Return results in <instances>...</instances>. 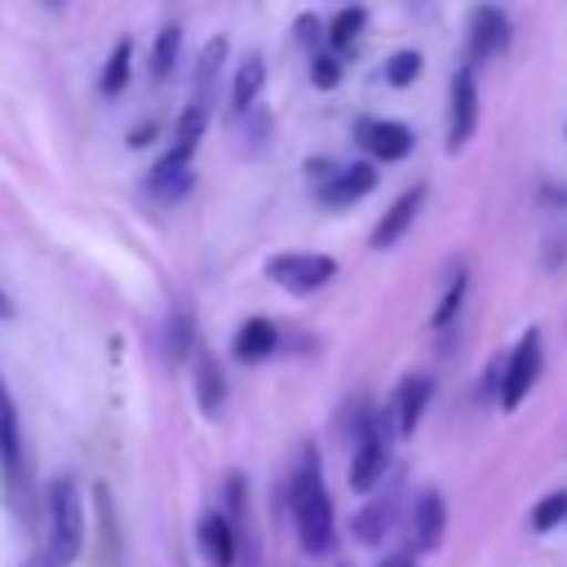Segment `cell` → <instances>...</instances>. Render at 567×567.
Returning a JSON list of instances; mask_svg holds the SVG:
<instances>
[{"label":"cell","mask_w":567,"mask_h":567,"mask_svg":"<svg viewBox=\"0 0 567 567\" xmlns=\"http://www.w3.org/2000/svg\"><path fill=\"white\" fill-rule=\"evenodd\" d=\"M288 501H292V523H297L301 549L306 554H328L332 540H337V518H332V496L323 487V465H319L315 447L301 452V465L292 474Z\"/></svg>","instance_id":"1"},{"label":"cell","mask_w":567,"mask_h":567,"mask_svg":"<svg viewBox=\"0 0 567 567\" xmlns=\"http://www.w3.org/2000/svg\"><path fill=\"white\" fill-rule=\"evenodd\" d=\"M49 567H71L84 549V501L75 478H53L49 487Z\"/></svg>","instance_id":"2"},{"label":"cell","mask_w":567,"mask_h":567,"mask_svg":"<svg viewBox=\"0 0 567 567\" xmlns=\"http://www.w3.org/2000/svg\"><path fill=\"white\" fill-rule=\"evenodd\" d=\"M337 275V257L328 252H275L266 261V279L288 292H315Z\"/></svg>","instance_id":"3"},{"label":"cell","mask_w":567,"mask_h":567,"mask_svg":"<svg viewBox=\"0 0 567 567\" xmlns=\"http://www.w3.org/2000/svg\"><path fill=\"white\" fill-rule=\"evenodd\" d=\"M536 372H540V332L532 328V332L518 337V346H514V354H509V363L501 372V408L505 412H514L523 403V394L532 390Z\"/></svg>","instance_id":"4"},{"label":"cell","mask_w":567,"mask_h":567,"mask_svg":"<svg viewBox=\"0 0 567 567\" xmlns=\"http://www.w3.org/2000/svg\"><path fill=\"white\" fill-rule=\"evenodd\" d=\"M474 124H478V89H474V71L461 66L452 75V120H447V151L452 155L474 137Z\"/></svg>","instance_id":"5"},{"label":"cell","mask_w":567,"mask_h":567,"mask_svg":"<svg viewBox=\"0 0 567 567\" xmlns=\"http://www.w3.org/2000/svg\"><path fill=\"white\" fill-rule=\"evenodd\" d=\"M354 142L372 159H403L412 151V128L399 124V120H359L354 124Z\"/></svg>","instance_id":"6"},{"label":"cell","mask_w":567,"mask_h":567,"mask_svg":"<svg viewBox=\"0 0 567 567\" xmlns=\"http://www.w3.org/2000/svg\"><path fill=\"white\" fill-rule=\"evenodd\" d=\"M372 186H377V164H368V159H354V164H346V168H332L328 173V186H323V204L328 208H350L354 199H363V195H372Z\"/></svg>","instance_id":"7"},{"label":"cell","mask_w":567,"mask_h":567,"mask_svg":"<svg viewBox=\"0 0 567 567\" xmlns=\"http://www.w3.org/2000/svg\"><path fill=\"white\" fill-rule=\"evenodd\" d=\"M390 465V447L377 430H363L359 443H354V456H350V492H372L377 478L385 474Z\"/></svg>","instance_id":"8"},{"label":"cell","mask_w":567,"mask_h":567,"mask_svg":"<svg viewBox=\"0 0 567 567\" xmlns=\"http://www.w3.org/2000/svg\"><path fill=\"white\" fill-rule=\"evenodd\" d=\"M443 527H447V505L434 487H425L416 496V509H412V540L421 554H434L443 545Z\"/></svg>","instance_id":"9"},{"label":"cell","mask_w":567,"mask_h":567,"mask_svg":"<svg viewBox=\"0 0 567 567\" xmlns=\"http://www.w3.org/2000/svg\"><path fill=\"white\" fill-rule=\"evenodd\" d=\"M421 199H425V186H408L403 195H394V204L381 213L377 230H372V248H390L394 239H403V230L416 221L421 213Z\"/></svg>","instance_id":"10"},{"label":"cell","mask_w":567,"mask_h":567,"mask_svg":"<svg viewBox=\"0 0 567 567\" xmlns=\"http://www.w3.org/2000/svg\"><path fill=\"white\" fill-rule=\"evenodd\" d=\"M509 44V18L496 4H478L470 18V53L474 58H492Z\"/></svg>","instance_id":"11"},{"label":"cell","mask_w":567,"mask_h":567,"mask_svg":"<svg viewBox=\"0 0 567 567\" xmlns=\"http://www.w3.org/2000/svg\"><path fill=\"white\" fill-rule=\"evenodd\" d=\"M199 545H204V558L213 563V567H230L235 563V527H230V518L226 514H204L199 518Z\"/></svg>","instance_id":"12"},{"label":"cell","mask_w":567,"mask_h":567,"mask_svg":"<svg viewBox=\"0 0 567 567\" xmlns=\"http://www.w3.org/2000/svg\"><path fill=\"white\" fill-rule=\"evenodd\" d=\"M275 346H279V332L270 319H248L235 332V359L239 363H261L266 354H275Z\"/></svg>","instance_id":"13"},{"label":"cell","mask_w":567,"mask_h":567,"mask_svg":"<svg viewBox=\"0 0 567 567\" xmlns=\"http://www.w3.org/2000/svg\"><path fill=\"white\" fill-rule=\"evenodd\" d=\"M190 186H195V173H190V164H177V159H168V155H164V159L151 168V177H146V190H151L155 199H164V204L182 199Z\"/></svg>","instance_id":"14"},{"label":"cell","mask_w":567,"mask_h":567,"mask_svg":"<svg viewBox=\"0 0 567 567\" xmlns=\"http://www.w3.org/2000/svg\"><path fill=\"white\" fill-rule=\"evenodd\" d=\"M430 403V381L425 377H403L399 394H394V421H399V434H412L421 425V412Z\"/></svg>","instance_id":"15"},{"label":"cell","mask_w":567,"mask_h":567,"mask_svg":"<svg viewBox=\"0 0 567 567\" xmlns=\"http://www.w3.org/2000/svg\"><path fill=\"white\" fill-rule=\"evenodd\" d=\"M261 84H266V62H261L257 53H248V58L239 62V71H235V84H230V111L244 115V111L257 102Z\"/></svg>","instance_id":"16"},{"label":"cell","mask_w":567,"mask_h":567,"mask_svg":"<svg viewBox=\"0 0 567 567\" xmlns=\"http://www.w3.org/2000/svg\"><path fill=\"white\" fill-rule=\"evenodd\" d=\"M195 394H199L204 412H217L221 399H226V377H221V368L208 354H199V363H195Z\"/></svg>","instance_id":"17"},{"label":"cell","mask_w":567,"mask_h":567,"mask_svg":"<svg viewBox=\"0 0 567 567\" xmlns=\"http://www.w3.org/2000/svg\"><path fill=\"white\" fill-rule=\"evenodd\" d=\"M128 71H133V40L124 35V40L111 49L106 66H102V93H106V97H115V93L128 84Z\"/></svg>","instance_id":"18"},{"label":"cell","mask_w":567,"mask_h":567,"mask_svg":"<svg viewBox=\"0 0 567 567\" xmlns=\"http://www.w3.org/2000/svg\"><path fill=\"white\" fill-rule=\"evenodd\" d=\"M385 527H390V505H381V501H368V505L354 514V523H350L354 540H363V545H381Z\"/></svg>","instance_id":"19"},{"label":"cell","mask_w":567,"mask_h":567,"mask_svg":"<svg viewBox=\"0 0 567 567\" xmlns=\"http://www.w3.org/2000/svg\"><path fill=\"white\" fill-rule=\"evenodd\" d=\"M204 120H208L204 102H190V106L182 111V120H177V137H173V146H168V151H177V155H190V151H195V142L204 137Z\"/></svg>","instance_id":"20"},{"label":"cell","mask_w":567,"mask_h":567,"mask_svg":"<svg viewBox=\"0 0 567 567\" xmlns=\"http://www.w3.org/2000/svg\"><path fill=\"white\" fill-rule=\"evenodd\" d=\"M177 53H182V27H164V31L155 35V49H151V71L164 80V75L173 71Z\"/></svg>","instance_id":"21"},{"label":"cell","mask_w":567,"mask_h":567,"mask_svg":"<svg viewBox=\"0 0 567 567\" xmlns=\"http://www.w3.org/2000/svg\"><path fill=\"white\" fill-rule=\"evenodd\" d=\"M558 523H567V492H549L532 509V532H554Z\"/></svg>","instance_id":"22"},{"label":"cell","mask_w":567,"mask_h":567,"mask_svg":"<svg viewBox=\"0 0 567 567\" xmlns=\"http://www.w3.org/2000/svg\"><path fill=\"white\" fill-rule=\"evenodd\" d=\"M363 22H368V13L354 4V9H341L337 13V22H332V31H328V40H332V49H350L354 40H359V31H363Z\"/></svg>","instance_id":"23"},{"label":"cell","mask_w":567,"mask_h":567,"mask_svg":"<svg viewBox=\"0 0 567 567\" xmlns=\"http://www.w3.org/2000/svg\"><path fill=\"white\" fill-rule=\"evenodd\" d=\"M416 75H421V53H416V49H399V53H390V62H385V80H390L394 89H408Z\"/></svg>","instance_id":"24"},{"label":"cell","mask_w":567,"mask_h":567,"mask_svg":"<svg viewBox=\"0 0 567 567\" xmlns=\"http://www.w3.org/2000/svg\"><path fill=\"white\" fill-rule=\"evenodd\" d=\"M190 346H195V328H190V315H173V319H168V354L182 363V359L190 354Z\"/></svg>","instance_id":"25"},{"label":"cell","mask_w":567,"mask_h":567,"mask_svg":"<svg viewBox=\"0 0 567 567\" xmlns=\"http://www.w3.org/2000/svg\"><path fill=\"white\" fill-rule=\"evenodd\" d=\"M461 301H465V275H456V279H452V288H447V292H443V301L434 306L430 323H434V328H447V323H452V315L461 310Z\"/></svg>","instance_id":"26"},{"label":"cell","mask_w":567,"mask_h":567,"mask_svg":"<svg viewBox=\"0 0 567 567\" xmlns=\"http://www.w3.org/2000/svg\"><path fill=\"white\" fill-rule=\"evenodd\" d=\"M221 58H226V40L217 35V40H208V44H204V53H199V71H195V84H199V89H208V80L217 75Z\"/></svg>","instance_id":"27"},{"label":"cell","mask_w":567,"mask_h":567,"mask_svg":"<svg viewBox=\"0 0 567 567\" xmlns=\"http://www.w3.org/2000/svg\"><path fill=\"white\" fill-rule=\"evenodd\" d=\"M310 80H315L319 89H337V80H341L337 58H332V53H315V62H310Z\"/></svg>","instance_id":"28"},{"label":"cell","mask_w":567,"mask_h":567,"mask_svg":"<svg viewBox=\"0 0 567 567\" xmlns=\"http://www.w3.org/2000/svg\"><path fill=\"white\" fill-rule=\"evenodd\" d=\"M297 35H301L306 44H315V40H319V27H315V18H310V13H301V22H297Z\"/></svg>","instance_id":"29"},{"label":"cell","mask_w":567,"mask_h":567,"mask_svg":"<svg viewBox=\"0 0 567 567\" xmlns=\"http://www.w3.org/2000/svg\"><path fill=\"white\" fill-rule=\"evenodd\" d=\"M151 137H155V124H142V128H133V133H128V142H133V146L151 142Z\"/></svg>","instance_id":"30"},{"label":"cell","mask_w":567,"mask_h":567,"mask_svg":"<svg viewBox=\"0 0 567 567\" xmlns=\"http://www.w3.org/2000/svg\"><path fill=\"white\" fill-rule=\"evenodd\" d=\"M377 567H412V558H408V554H390V558L377 563Z\"/></svg>","instance_id":"31"},{"label":"cell","mask_w":567,"mask_h":567,"mask_svg":"<svg viewBox=\"0 0 567 567\" xmlns=\"http://www.w3.org/2000/svg\"><path fill=\"white\" fill-rule=\"evenodd\" d=\"M4 412H18V408H13V399H9V390H4V381H0V416H4Z\"/></svg>","instance_id":"32"},{"label":"cell","mask_w":567,"mask_h":567,"mask_svg":"<svg viewBox=\"0 0 567 567\" xmlns=\"http://www.w3.org/2000/svg\"><path fill=\"white\" fill-rule=\"evenodd\" d=\"M0 319H13V301L0 292Z\"/></svg>","instance_id":"33"}]
</instances>
